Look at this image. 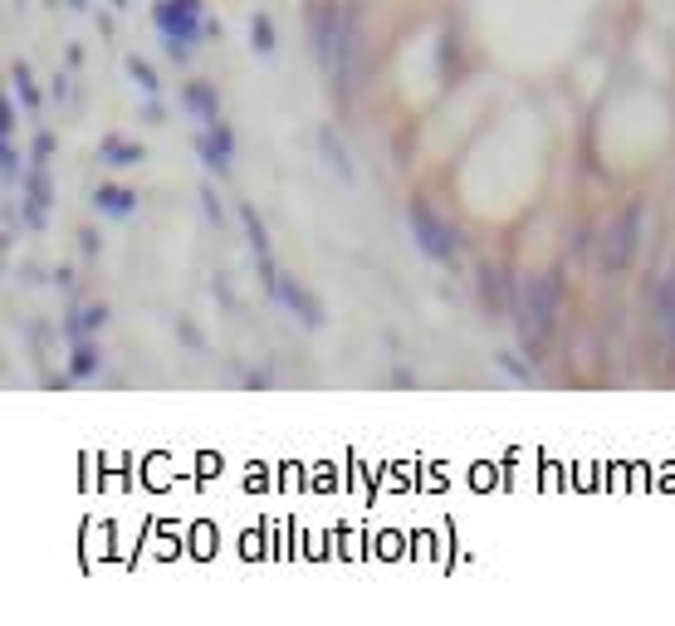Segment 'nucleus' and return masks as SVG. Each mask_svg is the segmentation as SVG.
<instances>
[{
  "mask_svg": "<svg viewBox=\"0 0 675 626\" xmlns=\"http://www.w3.org/2000/svg\"><path fill=\"white\" fill-rule=\"evenodd\" d=\"M558 303H563V279H558V274H534V279L518 284L514 313H518V323H524L528 348H538V342L548 338V328H553V318H558Z\"/></svg>",
  "mask_w": 675,
  "mask_h": 626,
  "instance_id": "f257e3e1",
  "label": "nucleus"
},
{
  "mask_svg": "<svg viewBox=\"0 0 675 626\" xmlns=\"http://www.w3.org/2000/svg\"><path fill=\"white\" fill-rule=\"evenodd\" d=\"M407 225H411V235H416V245L430 254V260H455V250H460V235L450 230L446 221L436 215V205L426 201V196H411L407 201Z\"/></svg>",
  "mask_w": 675,
  "mask_h": 626,
  "instance_id": "f03ea898",
  "label": "nucleus"
},
{
  "mask_svg": "<svg viewBox=\"0 0 675 626\" xmlns=\"http://www.w3.org/2000/svg\"><path fill=\"white\" fill-rule=\"evenodd\" d=\"M641 225H646V201H626V211L612 221V230H607V245H602V270H626L636 254V245H641Z\"/></svg>",
  "mask_w": 675,
  "mask_h": 626,
  "instance_id": "7ed1b4c3",
  "label": "nucleus"
},
{
  "mask_svg": "<svg viewBox=\"0 0 675 626\" xmlns=\"http://www.w3.org/2000/svg\"><path fill=\"white\" fill-rule=\"evenodd\" d=\"M152 20H157V29H162V39H186V45H191V39H201L205 29H211L201 0H157Z\"/></svg>",
  "mask_w": 675,
  "mask_h": 626,
  "instance_id": "20e7f679",
  "label": "nucleus"
},
{
  "mask_svg": "<svg viewBox=\"0 0 675 626\" xmlns=\"http://www.w3.org/2000/svg\"><path fill=\"white\" fill-rule=\"evenodd\" d=\"M196 152L211 172H230V156H235V133L225 123H211L201 137H196Z\"/></svg>",
  "mask_w": 675,
  "mask_h": 626,
  "instance_id": "39448f33",
  "label": "nucleus"
},
{
  "mask_svg": "<svg viewBox=\"0 0 675 626\" xmlns=\"http://www.w3.org/2000/svg\"><path fill=\"white\" fill-rule=\"evenodd\" d=\"M274 299L284 303V309H293L303 318V328H318L323 323V309H318V299H313L309 289H303L299 279H289V274H279V284H274Z\"/></svg>",
  "mask_w": 675,
  "mask_h": 626,
  "instance_id": "423d86ee",
  "label": "nucleus"
},
{
  "mask_svg": "<svg viewBox=\"0 0 675 626\" xmlns=\"http://www.w3.org/2000/svg\"><path fill=\"white\" fill-rule=\"evenodd\" d=\"M182 103L191 108L196 117H201V127L221 123V98H215V88H211V84H201V78H196V84H186V88H182Z\"/></svg>",
  "mask_w": 675,
  "mask_h": 626,
  "instance_id": "0eeeda50",
  "label": "nucleus"
},
{
  "mask_svg": "<svg viewBox=\"0 0 675 626\" xmlns=\"http://www.w3.org/2000/svg\"><path fill=\"white\" fill-rule=\"evenodd\" d=\"M479 299H485V313L495 318V313H504V309H514V299H509V279H504V270H479Z\"/></svg>",
  "mask_w": 675,
  "mask_h": 626,
  "instance_id": "6e6552de",
  "label": "nucleus"
},
{
  "mask_svg": "<svg viewBox=\"0 0 675 626\" xmlns=\"http://www.w3.org/2000/svg\"><path fill=\"white\" fill-rule=\"evenodd\" d=\"M137 201H142V196L127 191V186H98V191H93V205L103 215H133Z\"/></svg>",
  "mask_w": 675,
  "mask_h": 626,
  "instance_id": "1a4fd4ad",
  "label": "nucleus"
},
{
  "mask_svg": "<svg viewBox=\"0 0 675 626\" xmlns=\"http://www.w3.org/2000/svg\"><path fill=\"white\" fill-rule=\"evenodd\" d=\"M98 156H103V162H113V166H137L147 152L137 142H127V137H103V142H98Z\"/></svg>",
  "mask_w": 675,
  "mask_h": 626,
  "instance_id": "9d476101",
  "label": "nucleus"
},
{
  "mask_svg": "<svg viewBox=\"0 0 675 626\" xmlns=\"http://www.w3.org/2000/svg\"><path fill=\"white\" fill-rule=\"evenodd\" d=\"M103 323H108V309H103V303H88V309H78L74 318L64 323V333H68V338H84V333H98Z\"/></svg>",
  "mask_w": 675,
  "mask_h": 626,
  "instance_id": "9b49d317",
  "label": "nucleus"
},
{
  "mask_svg": "<svg viewBox=\"0 0 675 626\" xmlns=\"http://www.w3.org/2000/svg\"><path fill=\"white\" fill-rule=\"evenodd\" d=\"M318 147H323V156H328V166L342 176V181H352V162H348V152H342V142L333 137V127H323L318 133Z\"/></svg>",
  "mask_w": 675,
  "mask_h": 626,
  "instance_id": "f8f14e48",
  "label": "nucleus"
},
{
  "mask_svg": "<svg viewBox=\"0 0 675 626\" xmlns=\"http://www.w3.org/2000/svg\"><path fill=\"white\" fill-rule=\"evenodd\" d=\"M98 362H103V352H98L93 342H78L74 358H68V377H93Z\"/></svg>",
  "mask_w": 675,
  "mask_h": 626,
  "instance_id": "ddd939ff",
  "label": "nucleus"
},
{
  "mask_svg": "<svg viewBox=\"0 0 675 626\" xmlns=\"http://www.w3.org/2000/svg\"><path fill=\"white\" fill-rule=\"evenodd\" d=\"M10 88H15V98L29 108V113H35V108H39V88H35V78H29V68H25V64L10 68Z\"/></svg>",
  "mask_w": 675,
  "mask_h": 626,
  "instance_id": "4468645a",
  "label": "nucleus"
},
{
  "mask_svg": "<svg viewBox=\"0 0 675 626\" xmlns=\"http://www.w3.org/2000/svg\"><path fill=\"white\" fill-rule=\"evenodd\" d=\"M250 45H254V54H274L279 35H274V20L270 15H254L250 20Z\"/></svg>",
  "mask_w": 675,
  "mask_h": 626,
  "instance_id": "2eb2a0df",
  "label": "nucleus"
},
{
  "mask_svg": "<svg viewBox=\"0 0 675 626\" xmlns=\"http://www.w3.org/2000/svg\"><path fill=\"white\" fill-rule=\"evenodd\" d=\"M240 221H245V235H250V250L270 254V235H264V221L254 215V205H240Z\"/></svg>",
  "mask_w": 675,
  "mask_h": 626,
  "instance_id": "dca6fc26",
  "label": "nucleus"
},
{
  "mask_svg": "<svg viewBox=\"0 0 675 626\" xmlns=\"http://www.w3.org/2000/svg\"><path fill=\"white\" fill-rule=\"evenodd\" d=\"M655 318L665 323V333H671V342H675V274L661 284V299H655Z\"/></svg>",
  "mask_w": 675,
  "mask_h": 626,
  "instance_id": "f3484780",
  "label": "nucleus"
},
{
  "mask_svg": "<svg viewBox=\"0 0 675 626\" xmlns=\"http://www.w3.org/2000/svg\"><path fill=\"white\" fill-rule=\"evenodd\" d=\"M127 78H133L142 93H157V68L147 64V59H137V54H127Z\"/></svg>",
  "mask_w": 675,
  "mask_h": 626,
  "instance_id": "a211bd4d",
  "label": "nucleus"
},
{
  "mask_svg": "<svg viewBox=\"0 0 675 626\" xmlns=\"http://www.w3.org/2000/svg\"><path fill=\"white\" fill-rule=\"evenodd\" d=\"M201 211H205V221L215 225V230H221L225 225V211H221V196L211 191V186H201Z\"/></svg>",
  "mask_w": 675,
  "mask_h": 626,
  "instance_id": "6ab92c4d",
  "label": "nucleus"
},
{
  "mask_svg": "<svg viewBox=\"0 0 675 626\" xmlns=\"http://www.w3.org/2000/svg\"><path fill=\"white\" fill-rule=\"evenodd\" d=\"M29 152H35V166H45V162H49V152H54V137H49V133H39Z\"/></svg>",
  "mask_w": 675,
  "mask_h": 626,
  "instance_id": "aec40b11",
  "label": "nucleus"
},
{
  "mask_svg": "<svg viewBox=\"0 0 675 626\" xmlns=\"http://www.w3.org/2000/svg\"><path fill=\"white\" fill-rule=\"evenodd\" d=\"M0 166H5V176L20 172V152H15V142H10V137H5V152H0Z\"/></svg>",
  "mask_w": 675,
  "mask_h": 626,
  "instance_id": "412c9836",
  "label": "nucleus"
},
{
  "mask_svg": "<svg viewBox=\"0 0 675 626\" xmlns=\"http://www.w3.org/2000/svg\"><path fill=\"white\" fill-rule=\"evenodd\" d=\"M142 117H147V123H162V103H157L152 93H147V108H142Z\"/></svg>",
  "mask_w": 675,
  "mask_h": 626,
  "instance_id": "4be33fe9",
  "label": "nucleus"
},
{
  "mask_svg": "<svg viewBox=\"0 0 675 626\" xmlns=\"http://www.w3.org/2000/svg\"><path fill=\"white\" fill-rule=\"evenodd\" d=\"M0 127H5V137L15 133V103H5V108H0Z\"/></svg>",
  "mask_w": 675,
  "mask_h": 626,
  "instance_id": "5701e85b",
  "label": "nucleus"
},
{
  "mask_svg": "<svg viewBox=\"0 0 675 626\" xmlns=\"http://www.w3.org/2000/svg\"><path fill=\"white\" fill-rule=\"evenodd\" d=\"M176 333H182V338H186V342H191V348H201V333H196V328H191V323H176Z\"/></svg>",
  "mask_w": 675,
  "mask_h": 626,
  "instance_id": "b1692460",
  "label": "nucleus"
},
{
  "mask_svg": "<svg viewBox=\"0 0 675 626\" xmlns=\"http://www.w3.org/2000/svg\"><path fill=\"white\" fill-rule=\"evenodd\" d=\"M88 5V0H68V10H84Z\"/></svg>",
  "mask_w": 675,
  "mask_h": 626,
  "instance_id": "393cba45",
  "label": "nucleus"
},
{
  "mask_svg": "<svg viewBox=\"0 0 675 626\" xmlns=\"http://www.w3.org/2000/svg\"><path fill=\"white\" fill-rule=\"evenodd\" d=\"M113 5H127V0H113Z\"/></svg>",
  "mask_w": 675,
  "mask_h": 626,
  "instance_id": "a878e982",
  "label": "nucleus"
}]
</instances>
